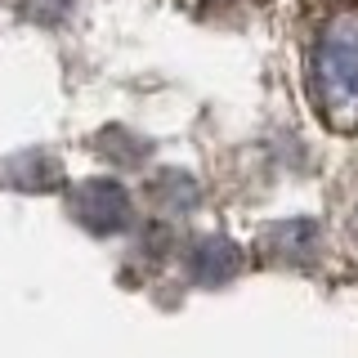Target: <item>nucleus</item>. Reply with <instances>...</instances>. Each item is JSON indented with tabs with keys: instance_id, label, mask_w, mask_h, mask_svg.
I'll list each match as a JSON object with an SVG mask.
<instances>
[{
	"instance_id": "obj_1",
	"label": "nucleus",
	"mask_w": 358,
	"mask_h": 358,
	"mask_svg": "<svg viewBox=\"0 0 358 358\" xmlns=\"http://www.w3.org/2000/svg\"><path fill=\"white\" fill-rule=\"evenodd\" d=\"M305 85L322 126L336 134H358V0H331L318 14Z\"/></svg>"
}]
</instances>
